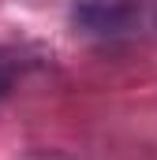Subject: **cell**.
<instances>
[{
  "label": "cell",
  "instance_id": "1",
  "mask_svg": "<svg viewBox=\"0 0 157 160\" xmlns=\"http://www.w3.org/2000/svg\"><path fill=\"white\" fill-rule=\"evenodd\" d=\"M0 89H4V71H0Z\"/></svg>",
  "mask_w": 157,
  "mask_h": 160
}]
</instances>
